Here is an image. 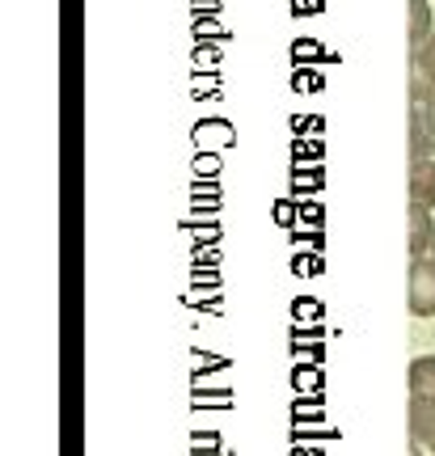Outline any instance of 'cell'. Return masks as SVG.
<instances>
[{"label": "cell", "mask_w": 435, "mask_h": 456, "mask_svg": "<svg viewBox=\"0 0 435 456\" xmlns=\"http://www.w3.org/2000/svg\"><path fill=\"white\" fill-rule=\"evenodd\" d=\"M410 313L435 317V254L410 258Z\"/></svg>", "instance_id": "obj_1"}, {"label": "cell", "mask_w": 435, "mask_h": 456, "mask_svg": "<svg viewBox=\"0 0 435 456\" xmlns=\"http://www.w3.org/2000/svg\"><path fill=\"white\" fill-rule=\"evenodd\" d=\"M435 241V212L423 203H410V258H427Z\"/></svg>", "instance_id": "obj_2"}, {"label": "cell", "mask_w": 435, "mask_h": 456, "mask_svg": "<svg viewBox=\"0 0 435 456\" xmlns=\"http://www.w3.org/2000/svg\"><path fill=\"white\" fill-rule=\"evenodd\" d=\"M406 419H410V440H419L427 452H435V402H419V397H410Z\"/></svg>", "instance_id": "obj_3"}, {"label": "cell", "mask_w": 435, "mask_h": 456, "mask_svg": "<svg viewBox=\"0 0 435 456\" xmlns=\"http://www.w3.org/2000/svg\"><path fill=\"white\" fill-rule=\"evenodd\" d=\"M410 161H435V131L427 127L423 106H410Z\"/></svg>", "instance_id": "obj_4"}, {"label": "cell", "mask_w": 435, "mask_h": 456, "mask_svg": "<svg viewBox=\"0 0 435 456\" xmlns=\"http://www.w3.org/2000/svg\"><path fill=\"white\" fill-rule=\"evenodd\" d=\"M410 203L435 212V161H410Z\"/></svg>", "instance_id": "obj_5"}, {"label": "cell", "mask_w": 435, "mask_h": 456, "mask_svg": "<svg viewBox=\"0 0 435 456\" xmlns=\"http://www.w3.org/2000/svg\"><path fill=\"white\" fill-rule=\"evenodd\" d=\"M410 397L419 402H435V355H419L410 363Z\"/></svg>", "instance_id": "obj_6"}, {"label": "cell", "mask_w": 435, "mask_h": 456, "mask_svg": "<svg viewBox=\"0 0 435 456\" xmlns=\"http://www.w3.org/2000/svg\"><path fill=\"white\" fill-rule=\"evenodd\" d=\"M435 34V17L427 0H410V51H419Z\"/></svg>", "instance_id": "obj_7"}, {"label": "cell", "mask_w": 435, "mask_h": 456, "mask_svg": "<svg viewBox=\"0 0 435 456\" xmlns=\"http://www.w3.org/2000/svg\"><path fill=\"white\" fill-rule=\"evenodd\" d=\"M410 64H414V77H423V81L435 89V34L419 51H410Z\"/></svg>", "instance_id": "obj_8"}, {"label": "cell", "mask_w": 435, "mask_h": 456, "mask_svg": "<svg viewBox=\"0 0 435 456\" xmlns=\"http://www.w3.org/2000/svg\"><path fill=\"white\" fill-rule=\"evenodd\" d=\"M423 114H427V127L435 131V89L427 94V102H423Z\"/></svg>", "instance_id": "obj_9"}, {"label": "cell", "mask_w": 435, "mask_h": 456, "mask_svg": "<svg viewBox=\"0 0 435 456\" xmlns=\"http://www.w3.org/2000/svg\"><path fill=\"white\" fill-rule=\"evenodd\" d=\"M431 254H435V241H431Z\"/></svg>", "instance_id": "obj_10"}]
</instances>
